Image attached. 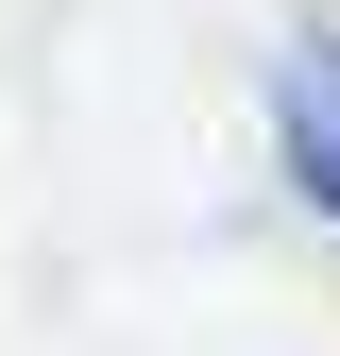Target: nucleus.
<instances>
[{
    "label": "nucleus",
    "mask_w": 340,
    "mask_h": 356,
    "mask_svg": "<svg viewBox=\"0 0 340 356\" xmlns=\"http://www.w3.org/2000/svg\"><path fill=\"white\" fill-rule=\"evenodd\" d=\"M272 153H289V187L340 220V34H289L272 51Z\"/></svg>",
    "instance_id": "obj_1"
}]
</instances>
